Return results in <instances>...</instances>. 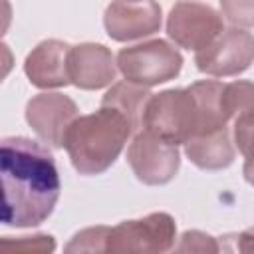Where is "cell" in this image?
I'll list each match as a JSON object with an SVG mask.
<instances>
[{
	"label": "cell",
	"instance_id": "cell-21",
	"mask_svg": "<svg viewBox=\"0 0 254 254\" xmlns=\"http://www.w3.org/2000/svg\"><path fill=\"white\" fill-rule=\"evenodd\" d=\"M236 238H238L236 248H238L240 252H254V226H252V228H246V230L240 232Z\"/></svg>",
	"mask_w": 254,
	"mask_h": 254
},
{
	"label": "cell",
	"instance_id": "cell-12",
	"mask_svg": "<svg viewBox=\"0 0 254 254\" xmlns=\"http://www.w3.org/2000/svg\"><path fill=\"white\" fill-rule=\"evenodd\" d=\"M71 46L62 40H44L24 60V73L32 85L40 89L65 87L69 79Z\"/></svg>",
	"mask_w": 254,
	"mask_h": 254
},
{
	"label": "cell",
	"instance_id": "cell-16",
	"mask_svg": "<svg viewBox=\"0 0 254 254\" xmlns=\"http://www.w3.org/2000/svg\"><path fill=\"white\" fill-rule=\"evenodd\" d=\"M111 226H89L73 234L67 242L65 252H107V238Z\"/></svg>",
	"mask_w": 254,
	"mask_h": 254
},
{
	"label": "cell",
	"instance_id": "cell-6",
	"mask_svg": "<svg viewBox=\"0 0 254 254\" xmlns=\"http://www.w3.org/2000/svg\"><path fill=\"white\" fill-rule=\"evenodd\" d=\"M127 163L143 185L159 187L171 183L181 169L179 145L141 129L127 147Z\"/></svg>",
	"mask_w": 254,
	"mask_h": 254
},
{
	"label": "cell",
	"instance_id": "cell-1",
	"mask_svg": "<svg viewBox=\"0 0 254 254\" xmlns=\"http://www.w3.org/2000/svg\"><path fill=\"white\" fill-rule=\"evenodd\" d=\"M2 224L40 226L60 198V173L48 147L28 137H4L0 145Z\"/></svg>",
	"mask_w": 254,
	"mask_h": 254
},
{
	"label": "cell",
	"instance_id": "cell-17",
	"mask_svg": "<svg viewBox=\"0 0 254 254\" xmlns=\"http://www.w3.org/2000/svg\"><path fill=\"white\" fill-rule=\"evenodd\" d=\"M234 145L244 155V179L254 187V119L252 121H240L232 125Z\"/></svg>",
	"mask_w": 254,
	"mask_h": 254
},
{
	"label": "cell",
	"instance_id": "cell-4",
	"mask_svg": "<svg viewBox=\"0 0 254 254\" xmlns=\"http://www.w3.org/2000/svg\"><path fill=\"white\" fill-rule=\"evenodd\" d=\"M117 67L127 81L153 87L167 83L181 73L183 56L167 40L157 38L119 50Z\"/></svg>",
	"mask_w": 254,
	"mask_h": 254
},
{
	"label": "cell",
	"instance_id": "cell-3",
	"mask_svg": "<svg viewBox=\"0 0 254 254\" xmlns=\"http://www.w3.org/2000/svg\"><path fill=\"white\" fill-rule=\"evenodd\" d=\"M175 145L202 133V113L190 87L153 93L143 111V127Z\"/></svg>",
	"mask_w": 254,
	"mask_h": 254
},
{
	"label": "cell",
	"instance_id": "cell-5",
	"mask_svg": "<svg viewBox=\"0 0 254 254\" xmlns=\"http://www.w3.org/2000/svg\"><path fill=\"white\" fill-rule=\"evenodd\" d=\"M177 222L169 212H151L137 220L111 226L107 252L115 254H163L175 248Z\"/></svg>",
	"mask_w": 254,
	"mask_h": 254
},
{
	"label": "cell",
	"instance_id": "cell-13",
	"mask_svg": "<svg viewBox=\"0 0 254 254\" xmlns=\"http://www.w3.org/2000/svg\"><path fill=\"white\" fill-rule=\"evenodd\" d=\"M185 155L194 167L202 171H222L230 167L236 157L232 127L228 125L190 137L185 143Z\"/></svg>",
	"mask_w": 254,
	"mask_h": 254
},
{
	"label": "cell",
	"instance_id": "cell-2",
	"mask_svg": "<svg viewBox=\"0 0 254 254\" xmlns=\"http://www.w3.org/2000/svg\"><path fill=\"white\" fill-rule=\"evenodd\" d=\"M133 133L135 129L123 113L99 105L95 113L79 115L69 125L64 149L79 175H101L117 161Z\"/></svg>",
	"mask_w": 254,
	"mask_h": 254
},
{
	"label": "cell",
	"instance_id": "cell-18",
	"mask_svg": "<svg viewBox=\"0 0 254 254\" xmlns=\"http://www.w3.org/2000/svg\"><path fill=\"white\" fill-rule=\"evenodd\" d=\"M222 16L236 28H254V0H220Z\"/></svg>",
	"mask_w": 254,
	"mask_h": 254
},
{
	"label": "cell",
	"instance_id": "cell-9",
	"mask_svg": "<svg viewBox=\"0 0 254 254\" xmlns=\"http://www.w3.org/2000/svg\"><path fill=\"white\" fill-rule=\"evenodd\" d=\"M79 117L75 101L58 91L34 95L26 103V121L42 143L62 149L69 125Z\"/></svg>",
	"mask_w": 254,
	"mask_h": 254
},
{
	"label": "cell",
	"instance_id": "cell-11",
	"mask_svg": "<svg viewBox=\"0 0 254 254\" xmlns=\"http://www.w3.org/2000/svg\"><path fill=\"white\" fill-rule=\"evenodd\" d=\"M117 58L103 44H77L69 52V79L79 89H103L115 83Z\"/></svg>",
	"mask_w": 254,
	"mask_h": 254
},
{
	"label": "cell",
	"instance_id": "cell-7",
	"mask_svg": "<svg viewBox=\"0 0 254 254\" xmlns=\"http://www.w3.org/2000/svg\"><path fill=\"white\" fill-rule=\"evenodd\" d=\"M200 73L212 77H232L254 64V36L242 28L222 30L206 48L194 54Z\"/></svg>",
	"mask_w": 254,
	"mask_h": 254
},
{
	"label": "cell",
	"instance_id": "cell-19",
	"mask_svg": "<svg viewBox=\"0 0 254 254\" xmlns=\"http://www.w3.org/2000/svg\"><path fill=\"white\" fill-rule=\"evenodd\" d=\"M177 252H218L220 246L214 236L200 230H187L181 236V242L175 246Z\"/></svg>",
	"mask_w": 254,
	"mask_h": 254
},
{
	"label": "cell",
	"instance_id": "cell-14",
	"mask_svg": "<svg viewBox=\"0 0 254 254\" xmlns=\"http://www.w3.org/2000/svg\"><path fill=\"white\" fill-rule=\"evenodd\" d=\"M151 95L153 93L149 91V87L125 79V81L113 83L107 89V93L101 99V105L113 107L119 113H123L137 133L143 127V111H145V105Z\"/></svg>",
	"mask_w": 254,
	"mask_h": 254
},
{
	"label": "cell",
	"instance_id": "cell-8",
	"mask_svg": "<svg viewBox=\"0 0 254 254\" xmlns=\"http://www.w3.org/2000/svg\"><path fill=\"white\" fill-rule=\"evenodd\" d=\"M222 30V14L198 0H179L167 16V36L185 50L206 48Z\"/></svg>",
	"mask_w": 254,
	"mask_h": 254
},
{
	"label": "cell",
	"instance_id": "cell-20",
	"mask_svg": "<svg viewBox=\"0 0 254 254\" xmlns=\"http://www.w3.org/2000/svg\"><path fill=\"white\" fill-rule=\"evenodd\" d=\"M4 244H14V246H22V248H32V250H44V252H52L56 250V242L54 236L50 234H36V236H22L18 240H12L10 236L2 238Z\"/></svg>",
	"mask_w": 254,
	"mask_h": 254
},
{
	"label": "cell",
	"instance_id": "cell-15",
	"mask_svg": "<svg viewBox=\"0 0 254 254\" xmlns=\"http://www.w3.org/2000/svg\"><path fill=\"white\" fill-rule=\"evenodd\" d=\"M222 107L232 125L240 121H252L254 119V81L236 79L232 83H224Z\"/></svg>",
	"mask_w": 254,
	"mask_h": 254
},
{
	"label": "cell",
	"instance_id": "cell-10",
	"mask_svg": "<svg viewBox=\"0 0 254 254\" xmlns=\"http://www.w3.org/2000/svg\"><path fill=\"white\" fill-rule=\"evenodd\" d=\"M163 12L155 0H113L103 14V26L111 40L131 42L161 30Z\"/></svg>",
	"mask_w": 254,
	"mask_h": 254
}]
</instances>
